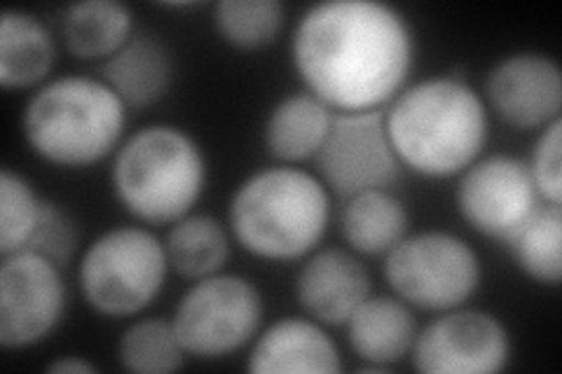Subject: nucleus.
Masks as SVG:
<instances>
[{"label":"nucleus","mask_w":562,"mask_h":374,"mask_svg":"<svg viewBox=\"0 0 562 374\" xmlns=\"http://www.w3.org/2000/svg\"><path fill=\"white\" fill-rule=\"evenodd\" d=\"M291 61L305 92L336 113L382 111L408 84L415 35L380 0H324L297 20Z\"/></svg>","instance_id":"nucleus-1"},{"label":"nucleus","mask_w":562,"mask_h":374,"mask_svg":"<svg viewBox=\"0 0 562 374\" xmlns=\"http://www.w3.org/2000/svg\"><path fill=\"white\" fill-rule=\"evenodd\" d=\"M384 127L403 169L446 181L483 155L490 136L479 89L457 76L406 84L384 109Z\"/></svg>","instance_id":"nucleus-2"},{"label":"nucleus","mask_w":562,"mask_h":374,"mask_svg":"<svg viewBox=\"0 0 562 374\" xmlns=\"http://www.w3.org/2000/svg\"><path fill=\"white\" fill-rule=\"evenodd\" d=\"M330 192L305 169L279 165L251 173L227 206V229L254 258L305 260L330 225Z\"/></svg>","instance_id":"nucleus-3"},{"label":"nucleus","mask_w":562,"mask_h":374,"mask_svg":"<svg viewBox=\"0 0 562 374\" xmlns=\"http://www.w3.org/2000/svg\"><path fill=\"white\" fill-rule=\"evenodd\" d=\"M127 105L101 78L61 76L29 97L22 115L26 146L43 162L85 169L115 155L127 127Z\"/></svg>","instance_id":"nucleus-4"},{"label":"nucleus","mask_w":562,"mask_h":374,"mask_svg":"<svg viewBox=\"0 0 562 374\" xmlns=\"http://www.w3.org/2000/svg\"><path fill=\"white\" fill-rule=\"evenodd\" d=\"M206 178L202 146L173 124L136 129L113 155L115 200L146 225H173L186 218L202 200Z\"/></svg>","instance_id":"nucleus-5"},{"label":"nucleus","mask_w":562,"mask_h":374,"mask_svg":"<svg viewBox=\"0 0 562 374\" xmlns=\"http://www.w3.org/2000/svg\"><path fill=\"white\" fill-rule=\"evenodd\" d=\"M165 241L148 227L122 225L101 231L78 262L85 305L105 318L144 314L160 297L169 274Z\"/></svg>","instance_id":"nucleus-6"},{"label":"nucleus","mask_w":562,"mask_h":374,"mask_svg":"<svg viewBox=\"0 0 562 374\" xmlns=\"http://www.w3.org/2000/svg\"><path fill=\"white\" fill-rule=\"evenodd\" d=\"M386 286L406 305L443 314L464 307L483 281V264L473 246L446 229L408 235L384 256Z\"/></svg>","instance_id":"nucleus-7"},{"label":"nucleus","mask_w":562,"mask_h":374,"mask_svg":"<svg viewBox=\"0 0 562 374\" xmlns=\"http://www.w3.org/2000/svg\"><path fill=\"white\" fill-rule=\"evenodd\" d=\"M266 302L256 283L239 274H214L181 295L171 326L188 355L200 361H221L251 347L262 328Z\"/></svg>","instance_id":"nucleus-8"},{"label":"nucleus","mask_w":562,"mask_h":374,"mask_svg":"<svg viewBox=\"0 0 562 374\" xmlns=\"http://www.w3.org/2000/svg\"><path fill=\"white\" fill-rule=\"evenodd\" d=\"M314 165L330 197L342 202L361 192L392 190L403 167L384 127V109L333 115Z\"/></svg>","instance_id":"nucleus-9"},{"label":"nucleus","mask_w":562,"mask_h":374,"mask_svg":"<svg viewBox=\"0 0 562 374\" xmlns=\"http://www.w3.org/2000/svg\"><path fill=\"white\" fill-rule=\"evenodd\" d=\"M411 355L425 374H497L512 363L514 342L495 314L464 305L422 328Z\"/></svg>","instance_id":"nucleus-10"},{"label":"nucleus","mask_w":562,"mask_h":374,"mask_svg":"<svg viewBox=\"0 0 562 374\" xmlns=\"http://www.w3.org/2000/svg\"><path fill=\"white\" fill-rule=\"evenodd\" d=\"M61 267L38 253L3 256L0 264V344L24 351L45 342L66 311Z\"/></svg>","instance_id":"nucleus-11"},{"label":"nucleus","mask_w":562,"mask_h":374,"mask_svg":"<svg viewBox=\"0 0 562 374\" xmlns=\"http://www.w3.org/2000/svg\"><path fill=\"white\" fill-rule=\"evenodd\" d=\"M457 181L454 206L479 235L506 239L543 204L522 159L508 155L479 157Z\"/></svg>","instance_id":"nucleus-12"},{"label":"nucleus","mask_w":562,"mask_h":374,"mask_svg":"<svg viewBox=\"0 0 562 374\" xmlns=\"http://www.w3.org/2000/svg\"><path fill=\"white\" fill-rule=\"evenodd\" d=\"M490 113L520 132H541L562 113L560 64L541 52H516L490 68L483 87Z\"/></svg>","instance_id":"nucleus-13"},{"label":"nucleus","mask_w":562,"mask_h":374,"mask_svg":"<svg viewBox=\"0 0 562 374\" xmlns=\"http://www.w3.org/2000/svg\"><path fill=\"white\" fill-rule=\"evenodd\" d=\"M371 295V274L355 251H312L295 276V299L305 316L326 328H342Z\"/></svg>","instance_id":"nucleus-14"},{"label":"nucleus","mask_w":562,"mask_h":374,"mask_svg":"<svg viewBox=\"0 0 562 374\" xmlns=\"http://www.w3.org/2000/svg\"><path fill=\"white\" fill-rule=\"evenodd\" d=\"M246 370L256 374H333L342 370V359L326 326L310 316H286L256 335Z\"/></svg>","instance_id":"nucleus-15"},{"label":"nucleus","mask_w":562,"mask_h":374,"mask_svg":"<svg viewBox=\"0 0 562 374\" xmlns=\"http://www.w3.org/2000/svg\"><path fill=\"white\" fill-rule=\"evenodd\" d=\"M347 344L368 370H386L408 359L419 332L413 307L396 295H368L342 326Z\"/></svg>","instance_id":"nucleus-16"},{"label":"nucleus","mask_w":562,"mask_h":374,"mask_svg":"<svg viewBox=\"0 0 562 374\" xmlns=\"http://www.w3.org/2000/svg\"><path fill=\"white\" fill-rule=\"evenodd\" d=\"M101 80L125 101L127 109H148L169 92L173 57L157 35L134 33L101 64Z\"/></svg>","instance_id":"nucleus-17"},{"label":"nucleus","mask_w":562,"mask_h":374,"mask_svg":"<svg viewBox=\"0 0 562 374\" xmlns=\"http://www.w3.org/2000/svg\"><path fill=\"white\" fill-rule=\"evenodd\" d=\"M333 115L336 111L305 89L279 99L262 127L270 157L289 167L314 159L330 132Z\"/></svg>","instance_id":"nucleus-18"},{"label":"nucleus","mask_w":562,"mask_h":374,"mask_svg":"<svg viewBox=\"0 0 562 374\" xmlns=\"http://www.w3.org/2000/svg\"><path fill=\"white\" fill-rule=\"evenodd\" d=\"M57 61V43L41 16L8 10L0 16V84L5 89H38Z\"/></svg>","instance_id":"nucleus-19"},{"label":"nucleus","mask_w":562,"mask_h":374,"mask_svg":"<svg viewBox=\"0 0 562 374\" xmlns=\"http://www.w3.org/2000/svg\"><path fill=\"white\" fill-rule=\"evenodd\" d=\"M411 213L392 190H371L345 200L340 231L357 256H386L408 237Z\"/></svg>","instance_id":"nucleus-20"},{"label":"nucleus","mask_w":562,"mask_h":374,"mask_svg":"<svg viewBox=\"0 0 562 374\" xmlns=\"http://www.w3.org/2000/svg\"><path fill=\"white\" fill-rule=\"evenodd\" d=\"M134 35V14L120 0H82L61 16L66 49L82 61H105Z\"/></svg>","instance_id":"nucleus-21"},{"label":"nucleus","mask_w":562,"mask_h":374,"mask_svg":"<svg viewBox=\"0 0 562 374\" xmlns=\"http://www.w3.org/2000/svg\"><path fill=\"white\" fill-rule=\"evenodd\" d=\"M231 229L218 218L209 213H188L169 227L165 237L169 267L190 281L214 276L231 258Z\"/></svg>","instance_id":"nucleus-22"},{"label":"nucleus","mask_w":562,"mask_h":374,"mask_svg":"<svg viewBox=\"0 0 562 374\" xmlns=\"http://www.w3.org/2000/svg\"><path fill=\"white\" fill-rule=\"evenodd\" d=\"M506 248L527 279L558 288L562 281V206L543 202L506 239Z\"/></svg>","instance_id":"nucleus-23"},{"label":"nucleus","mask_w":562,"mask_h":374,"mask_svg":"<svg viewBox=\"0 0 562 374\" xmlns=\"http://www.w3.org/2000/svg\"><path fill=\"white\" fill-rule=\"evenodd\" d=\"M188 353L176 335L171 318H140L120 335L117 361L134 374L179 372Z\"/></svg>","instance_id":"nucleus-24"},{"label":"nucleus","mask_w":562,"mask_h":374,"mask_svg":"<svg viewBox=\"0 0 562 374\" xmlns=\"http://www.w3.org/2000/svg\"><path fill=\"white\" fill-rule=\"evenodd\" d=\"M284 16L279 0H221L214 5V29L225 45L256 52L279 38Z\"/></svg>","instance_id":"nucleus-25"},{"label":"nucleus","mask_w":562,"mask_h":374,"mask_svg":"<svg viewBox=\"0 0 562 374\" xmlns=\"http://www.w3.org/2000/svg\"><path fill=\"white\" fill-rule=\"evenodd\" d=\"M45 202L22 173L0 171V256L26 251L41 225Z\"/></svg>","instance_id":"nucleus-26"},{"label":"nucleus","mask_w":562,"mask_h":374,"mask_svg":"<svg viewBox=\"0 0 562 374\" xmlns=\"http://www.w3.org/2000/svg\"><path fill=\"white\" fill-rule=\"evenodd\" d=\"M525 165L530 169L541 202L562 206V120L539 132L530 162Z\"/></svg>","instance_id":"nucleus-27"},{"label":"nucleus","mask_w":562,"mask_h":374,"mask_svg":"<svg viewBox=\"0 0 562 374\" xmlns=\"http://www.w3.org/2000/svg\"><path fill=\"white\" fill-rule=\"evenodd\" d=\"M26 251L38 253L59 267H66L78 251V227L68 213L55 204L45 202V211L38 229L26 246Z\"/></svg>","instance_id":"nucleus-28"},{"label":"nucleus","mask_w":562,"mask_h":374,"mask_svg":"<svg viewBox=\"0 0 562 374\" xmlns=\"http://www.w3.org/2000/svg\"><path fill=\"white\" fill-rule=\"evenodd\" d=\"M47 372L49 374H74V372H80V374H92V372H99V367L90 361H85L82 355H61V359L52 361L47 365Z\"/></svg>","instance_id":"nucleus-29"}]
</instances>
